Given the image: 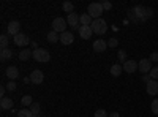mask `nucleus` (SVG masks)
<instances>
[{
	"mask_svg": "<svg viewBox=\"0 0 158 117\" xmlns=\"http://www.w3.org/2000/svg\"><path fill=\"white\" fill-rule=\"evenodd\" d=\"M152 16H153V10L152 8H146V6H141V5L131 8L130 13H128V18L133 22H146Z\"/></svg>",
	"mask_w": 158,
	"mask_h": 117,
	"instance_id": "1",
	"label": "nucleus"
},
{
	"mask_svg": "<svg viewBox=\"0 0 158 117\" xmlns=\"http://www.w3.org/2000/svg\"><path fill=\"white\" fill-rule=\"evenodd\" d=\"M103 13H104V10H103L101 2H94V3H90V5L87 6V15H89L92 19H100Z\"/></svg>",
	"mask_w": 158,
	"mask_h": 117,
	"instance_id": "2",
	"label": "nucleus"
},
{
	"mask_svg": "<svg viewBox=\"0 0 158 117\" xmlns=\"http://www.w3.org/2000/svg\"><path fill=\"white\" fill-rule=\"evenodd\" d=\"M92 30H94V33H97V35H104L108 32V24H106V21L104 19H94V22H92Z\"/></svg>",
	"mask_w": 158,
	"mask_h": 117,
	"instance_id": "3",
	"label": "nucleus"
},
{
	"mask_svg": "<svg viewBox=\"0 0 158 117\" xmlns=\"http://www.w3.org/2000/svg\"><path fill=\"white\" fill-rule=\"evenodd\" d=\"M33 59L38 62V63H48L51 60V54L48 49H43V48H38L33 51Z\"/></svg>",
	"mask_w": 158,
	"mask_h": 117,
	"instance_id": "4",
	"label": "nucleus"
},
{
	"mask_svg": "<svg viewBox=\"0 0 158 117\" xmlns=\"http://www.w3.org/2000/svg\"><path fill=\"white\" fill-rule=\"evenodd\" d=\"M67 27H68V22H67V19H63V18H56L54 21H52V30L57 32V33L67 32Z\"/></svg>",
	"mask_w": 158,
	"mask_h": 117,
	"instance_id": "5",
	"label": "nucleus"
},
{
	"mask_svg": "<svg viewBox=\"0 0 158 117\" xmlns=\"http://www.w3.org/2000/svg\"><path fill=\"white\" fill-rule=\"evenodd\" d=\"M153 67H152V62H150V59H141L139 62H138V70L141 71V73H150V70H152Z\"/></svg>",
	"mask_w": 158,
	"mask_h": 117,
	"instance_id": "6",
	"label": "nucleus"
},
{
	"mask_svg": "<svg viewBox=\"0 0 158 117\" xmlns=\"http://www.w3.org/2000/svg\"><path fill=\"white\" fill-rule=\"evenodd\" d=\"M43 81H44V74H43L41 70H33V71L30 73V82H33V84H41Z\"/></svg>",
	"mask_w": 158,
	"mask_h": 117,
	"instance_id": "7",
	"label": "nucleus"
},
{
	"mask_svg": "<svg viewBox=\"0 0 158 117\" xmlns=\"http://www.w3.org/2000/svg\"><path fill=\"white\" fill-rule=\"evenodd\" d=\"M15 44H16V46H22V48H25L27 44H30V38L25 35V33H19V35L15 36Z\"/></svg>",
	"mask_w": 158,
	"mask_h": 117,
	"instance_id": "8",
	"label": "nucleus"
},
{
	"mask_svg": "<svg viewBox=\"0 0 158 117\" xmlns=\"http://www.w3.org/2000/svg\"><path fill=\"white\" fill-rule=\"evenodd\" d=\"M77 32H79V36H81L82 40H89V38L94 35V30H92L90 25H81Z\"/></svg>",
	"mask_w": 158,
	"mask_h": 117,
	"instance_id": "9",
	"label": "nucleus"
},
{
	"mask_svg": "<svg viewBox=\"0 0 158 117\" xmlns=\"http://www.w3.org/2000/svg\"><path fill=\"white\" fill-rule=\"evenodd\" d=\"M6 30H8V35H13V36H16V35H19L21 32V24L18 22V21H11L10 24H8V27H6Z\"/></svg>",
	"mask_w": 158,
	"mask_h": 117,
	"instance_id": "10",
	"label": "nucleus"
},
{
	"mask_svg": "<svg viewBox=\"0 0 158 117\" xmlns=\"http://www.w3.org/2000/svg\"><path fill=\"white\" fill-rule=\"evenodd\" d=\"M67 22H68V25L70 27H73V30H79V16L76 15V13H71V15H68V18H67Z\"/></svg>",
	"mask_w": 158,
	"mask_h": 117,
	"instance_id": "11",
	"label": "nucleus"
},
{
	"mask_svg": "<svg viewBox=\"0 0 158 117\" xmlns=\"http://www.w3.org/2000/svg\"><path fill=\"white\" fill-rule=\"evenodd\" d=\"M73 40H74L73 32H63V33H60V43H62V44L68 46V44L73 43Z\"/></svg>",
	"mask_w": 158,
	"mask_h": 117,
	"instance_id": "12",
	"label": "nucleus"
},
{
	"mask_svg": "<svg viewBox=\"0 0 158 117\" xmlns=\"http://www.w3.org/2000/svg\"><path fill=\"white\" fill-rule=\"evenodd\" d=\"M122 67H123V71L125 73H135L138 70V62L136 60H127Z\"/></svg>",
	"mask_w": 158,
	"mask_h": 117,
	"instance_id": "13",
	"label": "nucleus"
},
{
	"mask_svg": "<svg viewBox=\"0 0 158 117\" xmlns=\"http://www.w3.org/2000/svg\"><path fill=\"white\" fill-rule=\"evenodd\" d=\"M5 74L8 77V81H15L16 77H19V70H18V67H13V65H11V67L6 68Z\"/></svg>",
	"mask_w": 158,
	"mask_h": 117,
	"instance_id": "14",
	"label": "nucleus"
},
{
	"mask_svg": "<svg viewBox=\"0 0 158 117\" xmlns=\"http://www.w3.org/2000/svg\"><path fill=\"white\" fill-rule=\"evenodd\" d=\"M108 48V41L101 40V38H98V40L94 43V51H97V52H104Z\"/></svg>",
	"mask_w": 158,
	"mask_h": 117,
	"instance_id": "15",
	"label": "nucleus"
},
{
	"mask_svg": "<svg viewBox=\"0 0 158 117\" xmlns=\"http://www.w3.org/2000/svg\"><path fill=\"white\" fill-rule=\"evenodd\" d=\"M147 94L152 95V97H155V95L158 94V81L150 79V81L147 82Z\"/></svg>",
	"mask_w": 158,
	"mask_h": 117,
	"instance_id": "16",
	"label": "nucleus"
},
{
	"mask_svg": "<svg viewBox=\"0 0 158 117\" xmlns=\"http://www.w3.org/2000/svg\"><path fill=\"white\" fill-rule=\"evenodd\" d=\"M122 71H123V67H122V63H114L112 67H111V74L112 76H120L122 74Z\"/></svg>",
	"mask_w": 158,
	"mask_h": 117,
	"instance_id": "17",
	"label": "nucleus"
},
{
	"mask_svg": "<svg viewBox=\"0 0 158 117\" xmlns=\"http://www.w3.org/2000/svg\"><path fill=\"white\" fill-rule=\"evenodd\" d=\"M30 57H33V51H30V49H25V48H24L21 52H19V59L24 60V62H25V60H29Z\"/></svg>",
	"mask_w": 158,
	"mask_h": 117,
	"instance_id": "18",
	"label": "nucleus"
},
{
	"mask_svg": "<svg viewBox=\"0 0 158 117\" xmlns=\"http://www.w3.org/2000/svg\"><path fill=\"white\" fill-rule=\"evenodd\" d=\"M13 100L11 98H6V97H3L2 100H0V106H2V109H11L13 108Z\"/></svg>",
	"mask_w": 158,
	"mask_h": 117,
	"instance_id": "19",
	"label": "nucleus"
},
{
	"mask_svg": "<svg viewBox=\"0 0 158 117\" xmlns=\"http://www.w3.org/2000/svg\"><path fill=\"white\" fill-rule=\"evenodd\" d=\"M92 22H94V19H92L87 13H84V15L79 16V24L81 25H92Z\"/></svg>",
	"mask_w": 158,
	"mask_h": 117,
	"instance_id": "20",
	"label": "nucleus"
},
{
	"mask_svg": "<svg viewBox=\"0 0 158 117\" xmlns=\"http://www.w3.org/2000/svg\"><path fill=\"white\" fill-rule=\"evenodd\" d=\"M59 40H60V35H59L57 32L51 30V32L48 33V41H49V43H52V44H54V43H57Z\"/></svg>",
	"mask_w": 158,
	"mask_h": 117,
	"instance_id": "21",
	"label": "nucleus"
},
{
	"mask_svg": "<svg viewBox=\"0 0 158 117\" xmlns=\"http://www.w3.org/2000/svg\"><path fill=\"white\" fill-rule=\"evenodd\" d=\"M62 8L65 13H68V15H71V13H74V5L71 2H63L62 3Z\"/></svg>",
	"mask_w": 158,
	"mask_h": 117,
	"instance_id": "22",
	"label": "nucleus"
},
{
	"mask_svg": "<svg viewBox=\"0 0 158 117\" xmlns=\"http://www.w3.org/2000/svg\"><path fill=\"white\" fill-rule=\"evenodd\" d=\"M13 57V52H11V49H2L0 51V59L2 60H8V59H11Z\"/></svg>",
	"mask_w": 158,
	"mask_h": 117,
	"instance_id": "23",
	"label": "nucleus"
},
{
	"mask_svg": "<svg viewBox=\"0 0 158 117\" xmlns=\"http://www.w3.org/2000/svg\"><path fill=\"white\" fill-rule=\"evenodd\" d=\"M117 59H118V62L123 65V63L128 60V59H127V51H123V49H122V51H118V52H117Z\"/></svg>",
	"mask_w": 158,
	"mask_h": 117,
	"instance_id": "24",
	"label": "nucleus"
},
{
	"mask_svg": "<svg viewBox=\"0 0 158 117\" xmlns=\"http://www.w3.org/2000/svg\"><path fill=\"white\" fill-rule=\"evenodd\" d=\"M21 103H22L24 106H32V103H33V98H32L30 95H25V97H22Z\"/></svg>",
	"mask_w": 158,
	"mask_h": 117,
	"instance_id": "25",
	"label": "nucleus"
},
{
	"mask_svg": "<svg viewBox=\"0 0 158 117\" xmlns=\"http://www.w3.org/2000/svg\"><path fill=\"white\" fill-rule=\"evenodd\" d=\"M0 46H2V49L8 48V35H2V36H0Z\"/></svg>",
	"mask_w": 158,
	"mask_h": 117,
	"instance_id": "26",
	"label": "nucleus"
},
{
	"mask_svg": "<svg viewBox=\"0 0 158 117\" xmlns=\"http://www.w3.org/2000/svg\"><path fill=\"white\" fill-rule=\"evenodd\" d=\"M149 76H150V79H153V81H158V67H153V68L150 70Z\"/></svg>",
	"mask_w": 158,
	"mask_h": 117,
	"instance_id": "27",
	"label": "nucleus"
},
{
	"mask_svg": "<svg viewBox=\"0 0 158 117\" xmlns=\"http://www.w3.org/2000/svg\"><path fill=\"white\" fill-rule=\"evenodd\" d=\"M33 114H32V111L30 109H21L19 112H18V117H32Z\"/></svg>",
	"mask_w": 158,
	"mask_h": 117,
	"instance_id": "28",
	"label": "nucleus"
},
{
	"mask_svg": "<svg viewBox=\"0 0 158 117\" xmlns=\"http://www.w3.org/2000/svg\"><path fill=\"white\" fill-rule=\"evenodd\" d=\"M30 111H32V114H40V103L33 101L32 106H30Z\"/></svg>",
	"mask_w": 158,
	"mask_h": 117,
	"instance_id": "29",
	"label": "nucleus"
},
{
	"mask_svg": "<svg viewBox=\"0 0 158 117\" xmlns=\"http://www.w3.org/2000/svg\"><path fill=\"white\" fill-rule=\"evenodd\" d=\"M109 114L104 111V109H98V111H95V114H94V117H108Z\"/></svg>",
	"mask_w": 158,
	"mask_h": 117,
	"instance_id": "30",
	"label": "nucleus"
},
{
	"mask_svg": "<svg viewBox=\"0 0 158 117\" xmlns=\"http://www.w3.org/2000/svg\"><path fill=\"white\" fill-rule=\"evenodd\" d=\"M150 109H152V112H153V114H156V115H158V100H153V101H152Z\"/></svg>",
	"mask_w": 158,
	"mask_h": 117,
	"instance_id": "31",
	"label": "nucleus"
},
{
	"mask_svg": "<svg viewBox=\"0 0 158 117\" xmlns=\"http://www.w3.org/2000/svg\"><path fill=\"white\" fill-rule=\"evenodd\" d=\"M6 90H10V92H15V90H16V82H15V81H8Z\"/></svg>",
	"mask_w": 158,
	"mask_h": 117,
	"instance_id": "32",
	"label": "nucleus"
},
{
	"mask_svg": "<svg viewBox=\"0 0 158 117\" xmlns=\"http://www.w3.org/2000/svg\"><path fill=\"white\" fill-rule=\"evenodd\" d=\"M117 44H118L117 38H109V40H108V46H109V48H115Z\"/></svg>",
	"mask_w": 158,
	"mask_h": 117,
	"instance_id": "33",
	"label": "nucleus"
},
{
	"mask_svg": "<svg viewBox=\"0 0 158 117\" xmlns=\"http://www.w3.org/2000/svg\"><path fill=\"white\" fill-rule=\"evenodd\" d=\"M101 5H103V10L104 11H109L112 8V3L111 2H101Z\"/></svg>",
	"mask_w": 158,
	"mask_h": 117,
	"instance_id": "34",
	"label": "nucleus"
},
{
	"mask_svg": "<svg viewBox=\"0 0 158 117\" xmlns=\"http://www.w3.org/2000/svg\"><path fill=\"white\" fill-rule=\"evenodd\" d=\"M150 62H158V52H152L150 54Z\"/></svg>",
	"mask_w": 158,
	"mask_h": 117,
	"instance_id": "35",
	"label": "nucleus"
},
{
	"mask_svg": "<svg viewBox=\"0 0 158 117\" xmlns=\"http://www.w3.org/2000/svg\"><path fill=\"white\" fill-rule=\"evenodd\" d=\"M108 117H120V114H118V112H111Z\"/></svg>",
	"mask_w": 158,
	"mask_h": 117,
	"instance_id": "36",
	"label": "nucleus"
},
{
	"mask_svg": "<svg viewBox=\"0 0 158 117\" xmlns=\"http://www.w3.org/2000/svg\"><path fill=\"white\" fill-rule=\"evenodd\" d=\"M5 90H6V87H3V89H0V95H2V98L5 97Z\"/></svg>",
	"mask_w": 158,
	"mask_h": 117,
	"instance_id": "37",
	"label": "nucleus"
},
{
	"mask_svg": "<svg viewBox=\"0 0 158 117\" xmlns=\"http://www.w3.org/2000/svg\"><path fill=\"white\" fill-rule=\"evenodd\" d=\"M142 81H146V82H149V81H150V77H149V76H142Z\"/></svg>",
	"mask_w": 158,
	"mask_h": 117,
	"instance_id": "38",
	"label": "nucleus"
},
{
	"mask_svg": "<svg viewBox=\"0 0 158 117\" xmlns=\"http://www.w3.org/2000/svg\"><path fill=\"white\" fill-rule=\"evenodd\" d=\"M32 117H40V114H33V115H32Z\"/></svg>",
	"mask_w": 158,
	"mask_h": 117,
	"instance_id": "39",
	"label": "nucleus"
}]
</instances>
